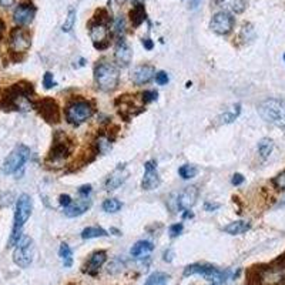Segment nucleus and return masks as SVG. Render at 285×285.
<instances>
[{"instance_id": "cd10ccee", "label": "nucleus", "mask_w": 285, "mask_h": 285, "mask_svg": "<svg viewBox=\"0 0 285 285\" xmlns=\"http://www.w3.org/2000/svg\"><path fill=\"white\" fill-rule=\"evenodd\" d=\"M107 231L100 227H87L81 231V238L83 239H91L99 238V237H107Z\"/></svg>"}, {"instance_id": "5701e85b", "label": "nucleus", "mask_w": 285, "mask_h": 285, "mask_svg": "<svg viewBox=\"0 0 285 285\" xmlns=\"http://www.w3.org/2000/svg\"><path fill=\"white\" fill-rule=\"evenodd\" d=\"M216 3L223 7L224 11L242 13L247 7V0H216Z\"/></svg>"}, {"instance_id": "ddd939ff", "label": "nucleus", "mask_w": 285, "mask_h": 285, "mask_svg": "<svg viewBox=\"0 0 285 285\" xmlns=\"http://www.w3.org/2000/svg\"><path fill=\"white\" fill-rule=\"evenodd\" d=\"M32 45L30 42V36L26 30L23 29H14L11 30L10 39H9V46H10V50L13 53H26L29 50V47Z\"/></svg>"}, {"instance_id": "7ed1b4c3", "label": "nucleus", "mask_w": 285, "mask_h": 285, "mask_svg": "<svg viewBox=\"0 0 285 285\" xmlns=\"http://www.w3.org/2000/svg\"><path fill=\"white\" fill-rule=\"evenodd\" d=\"M118 68L114 66L113 63L102 60L96 64L94 67V81L97 87L103 91H113L118 86Z\"/></svg>"}, {"instance_id": "c03bdc74", "label": "nucleus", "mask_w": 285, "mask_h": 285, "mask_svg": "<svg viewBox=\"0 0 285 285\" xmlns=\"http://www.w3.org/2000/svg\"><path fill=\"white\" fill-rule=\"evenodd\" d=\"M231 182H232V185H241L244 182V175L242 174H234L232 178H231Z\"/></svg>"}, {"instance_id": "9b49d317", "label": "nucleus", "mask_w": 285, "mask_h": 285, "mask_svg": "<svg viewBox=\"0 0 285 285\" xmlns=\"http://www.w3.org/2000/svg\"><path fill=\"white\" fill-rule=\"evenodd\" d=\"M234 23H235V20H234L231 13H228V11H218V13L214 14V17L211 19L210 27H211V30L214 33L224 36V34H228L232 30Z\"/></svg>"}, {"instance_id": "37998d69", "label": "nucleus", "mask_w": 285, "mask_h": 285, "mask_svg": "<svg viewBox=\"0 0 285 285\" xmlns=\"http://www.w3.org/2000/svg\"><path fill=\"white\" fill-rule=\"evenodd\" d=\"M91 193V185H81L79 188V194L83 198H87V195Z\"/></svg>"}, {"instance_id": "bb28decb", "label": "nucleus", "mask_w": 285, "mask_h": 285, "mask_svg": "<svg viewBox=\"0 0 285 285\" xmlns=\"http://www.w3.org/2000/svg\"><path fill=\"white\" fill-rule=\"evenodd\" d=\"M130 17H131V23L133 26H140L141 23L146 20V10L143 4H136L133 7V10L130 11Z\"/></svg>"}, {"instance_id": "0eeeda50", "label": "nucleus", "mask_w": 285, "mask_h": 285, "mask_svg": "<svg viewBox=\"0 0 285 285\" xmlns=\"http://www.w3.org/2000/svg\"><path fill=\"white\" fill-rule=\"evenodd\" d=\"M30 157V150L29 147L19 144L11 150V153L6 157L3 163V172L4 174H14L23 169L26 161Z\"/></svg>"}, {"instance_id": "7c9ffc66", "label": "nucleus", "mask_w": 285, "mask_h": 285, "mask_svg": "<svg viewBox=\"0 0 285 285\" xmlns=\"http://www.w3.org/2000/svg\"><path fill=\"white\" fill-rule=\"evenodd\" d=\"M58 255L61 257V260H63V265L68 268V267H71V264H73V252H71V248L68 247L67 244H61L60 245V250H58Z\"/></svg>"}, {"instance_id": "39448f33", "label": "nucleus", "mask_w": 285, "mask_h": 285, "mask_svg": "<svg viewBox=\"0 0 285 285\" xmlns=\"http://www.w3.org/2000/svg\"><path fill=\"white\" fill-rule=\"evenodd\" d=\"M94 114V107L86 100H74L66 109V118L70 124L80 125Z\"/></svg>"}, {"instance_id": "6e6552de", "label": "nucleus", "mask_w": 285, "mask_h": 285, "mask_svg": "<svg viewBox=\"0 0 285 285\" xmlns=\"http://www.w3.org/2000/svg\"><path fill=\"white\" fill-rule=\"evenodd\" d=\"M34 109L49 124H56L60 121V107L56 100H53L50 97L42 99L34 103Z\"/></svg>"}, {"instance_id": "4be33fe9", "label": "nucleus", "mask_w": 285, "mask_h": 285, "mask_svg": "<svg viewBox=\"0 0 285 285\" xmlns=\"http://www.w3.org/2000/svg\"><path fill=\"white\" fill-rule=\"evenodd\" d=\"M91 201L89 198H83V200H79V201H76V203H71L70 207L67 208H64V214L70 218H73V217H79L81 214H84L89 208H90Z\"/></svg>"}, {"instance_id": "473e14b6", "label": "nucleus", "mask_w": 285, "mask_h": 285, "mask_svg": "<svg viewBox=\"0 0 285 285\" xmlns=\"http://www.w3.org/2000/svg\"><path fill=\"white\" fill-rule=\"evenodd\" d=\"M121 207H123V204H121L118 200H115V198H107V200L103 203V210H104L106 213H112V214L120 211Z\"/></svg>"}, {"instance_id": "f8f14e48", "label": "nucleus", "mask_w": 285, "mask_h": 285, "mask_svg": "<svg viewBox=\"0 0 285 285\" xmlns=\"http://www.w3.org/2000/svg\"><path fill=\"white\" fill-rule=\"evenodd\" d=\"M89 33H90V39L94 43V47L97 50H104L109 47V30H107V24L100 20H94L89 27Z\"/></svg>"}, {"instance_id": "09e8293b", "label": "nucleus", "mask_w": 285, "mask_h": 285, "mask_svg": "<svg viewBox=\"0 0 285 285\" xmlns=\"http://www.w3.org/2000/svg\"><path fill=\"white\" fill-rule=\"evenodd\" d=\"M200 1H201V0H190V6H191V9H197L198 4H200Z\"/></svg>"}, {"instance_id": "f3484780", "label": "nucleus", "mask_w": 285, "mask_h": 285, "mask_svg": "<svg viewBox=\"0 0 285 285\" xmlns=\"http://www.w3.org/2000/svg\"><path fill=\"white\" fill-rule=\"evenodd\" d=\"M198 198V188L195 185H188L182 190L177 197V207L180 210H190L197 203Z\"/></svg>"}, {"instance_id": "2eb2a0df", "label": "nucleus", "mask_w": 285, "mask_h": 285, "mask_svg": "<svg viewBox=\"0 0 285 285\" xmlns=\"http://www.w3.org/2000/svg\"><path fill=\"white\" fill-rule=\"evenodd\" d=\"M258 281L261 285H281L285 281V275L281 268L267 267L258 274Z\"/></svg>"}, {"instance_id": "c85d7f7f", "label": "nucleus", "mask_w": 285, "mask_h": 285, "mask_svg": "<svg viewBox=\"0 0 285 285\" xmlns=\"http://www.w3.org/2000/svg\"><path fill=\"white\" fill-rule=\"evenodd\" d=\"M170 281V275L166 273H154L147 278L144 285H167Z\"/></svg>"}, {"instance_id": "a878e982", "label": "nucleus", "mask_w": 285, "mask_h": 285, "mask_svg": "<svg viewBox=\"0 0 285 285\" xmlns=\"http://www.w3.org/2000/svg\"><path fill=\"white\" fill-rule=\"evenodd\" d=\"M239 113H241V104H235V106H232L231 109H228L227 112H224V113L221 114V115L218 117V120H220L221 124H229V123H232L234 120H237Z\"/></svg>"}, {"instance_id": "6e6d98bb", "label": "nucleus", "mask_w": 285, "mask_h": 285, "mask_svg": "<svg viewBox=\"0 0 285 285\" xmlns=\"http://www.w3.org/2000/svg\"><path fill=\"white\" fill-rule=\"evenodd\" d=\"M211 285H216V284H211Z\"/></svg>"}, {"instance_id": "f704fd0d", "label": "nucleus", "mask_w": 285, "mask_h": 285, "mask_svg": "<svg viewBox=\"0 0 285 285\" xmlns=\"http://www.w3.org/2000/svg\"><path fill=\"white\" fill-rule=\"evenodd\" d=\"M74 23H76V9L70 7V9H68L67 17H66V20L63 23V32H64V33L71 32V29L74 27Z\"/></svg>"}, {"instance_id": "dca6fc26", "label": "nucleus", "mask_w": 285, "mask_h": 285, "mask_svg": "<svg viewBox=\"0 0 285 285\" xmlns=\"http://www.w3.org/2000/svg\"><path fill=\"white\" fill-rule=\"evenodd\" d=\"M154 76H156V68L151 64H140L133 68L130 79L136 86H143V84H147L148 81H151Z\"/></svg>"}, {"instance_id": "4c0bfd02", "label": "nucleus", "mask_w": 285, "mask_h": 285, "mask_svg": "<svg viewBox=\"0 0 285 285\" xmlns=\"http://www.w3.org/2000/svg\"><path fill=\"white\" fill-rule=\"evenodd\" d=\"M157 96H159L157 91H144V93H141V100H143V103H151L154 102V100H157Z\"/></svg>"}, {"instance_id": "f03ea898", "label": "nucleus", "mask_w": 285, "mask_h": 285, "mask_svg": "<svg viewBox=\"0 0 285 285\" xmlns=\"http://www.w3.org/2000/svg\"><path fill=\"white\" fill-rule=\"evenodd\" d=\"M32 210H33V201H32L30 195L22 194L16 201L13 229H11V235L10 239H9V247H14L19 242V239L22 237L23 226L26 224V221L32 216Z\"/></svg>"}, {"instance_id": "8fccbe9b", "label": "nucleus", "mask_w": 285, "mask_h": 285, "mask_svg": "<svg viewBox=\"0 0 285 285\" xmlns=\"http://www.w3.org/2000/svg\"><path fill=\"white\" fill-rule=\"evenodd\" d=\"M182 217H184V218H191V217H193V213H190L188 210H184V214H182Z\"/></svg>"}, {"instance_id": "a19ab883", "label": "nucleus", "mask_w": 285, "mask_h": 285, "mask_svg": "<svg viewBox=\"0 0 285 285\" xmlns=\"http://www.w3.org/2000/svg\"><path fill=\"white\" fill-rule=\"evenodd\" d=\"M156 83L160 84V86H164V84H167L169 83V74L166 73V71H159V73H156Z\"/></svg>"}, {"instance_id": "ea45409f", "label": "nucleus", "mask_w": 285, "mask_h": 285, "mask_svg": "<svg viewBox=\"0 0 285 285\" xmlns=\"http://www.w3.org/2000/svg\"><path fill=\"white\" fill-rule=\"evenodd\" d=\"M169 232H170L171 238H175V237H178V235H180V234L182 232V224L181 223H178V224H172V226L169 228Z\"/></svg>"}, {"instance_id": "b1692460", "label": "nucleus", "mask_w": 285, "mask_h": 285, "mask_svg": "<svg viewBox=\"0 0 285 285\" xmlns=\"http://www.w3.org/2000/svg\"><path fill=\"white\" fill-rule=\"evenodd\" d=\"M251 228L250 223L247 221H234V223H229L228 226L223 228L224 232L227 234H231V235H239V234H244L247 232Z\"/></svg>"}, {"instance_id": "393cba45", "label": "nucleus", "mask_w": 285, "mask_h": 285, "mask_svg": "<svg viewBox=\"0 0 285 285\" xmlns=\"http://www.w3.org/2000/svg\"><path fill=\"white\" fill-rule=\"evenodd\" d=\"M153 244L150 242V241H138L136 242L134 245H133V248H131V255L133 257H136V258H140V257H144V255H148L151 251H153Z\"/></svg>"}, {"instance_id": "aec40b11", "label": "nucleus", "mask_w": 285, "mask_h": 285, "mask_svg": "<svg viewBox=\"0 0 285 285\" xmlns=\"http://www.w3.org/2000/svg\"><path fill=\"white\" fill-rule=\"evenodd\" d=\"M127 177H128V171L125 169V166H118V167L109 175V178H107V181H106V190H109V191L117 190L121 184H124Z\"/></svg>"}, {"instance_id": "72a5a7b5", "label": "nucleus", "mask_w": 285, "mask_h": 285, "mask_svg": "<svg viewBox=\"0 0 285 285\" xmlns=\"http://www.w3.org/2000/svg\"><path fill=\"white\" fill-rule=\"evenodd\" d=\"M198 169L195 166H190V164H184L178 169V174L181 175L184 180H188V178H193L197 175Z\"/></svg>"}, {"instance_id": "c756f323", "label": "nucleus", "mask_w": 285, "mask_h": 285, "mask_svg": "<svg viewBox=\"0 0 285 285\" xmlns=\"http://www.w3.org/2000/svg\"><path fill=\"white\" fill-rule=\"evenodd\" d=\"M274 150V141L271 138H262L258 143V153L262 159H268Z\"/></svg>"}, {"instance_id": "49530a36", "label": "nucleus", "mask_w": 285, "mask_h": 285, "mask_svg": "<svg viewBox=\"0 0 285 285\" xmlns=\"http://www.w3.org/2000/svg\"><path fill=\"white\" fill-rule=\"evenodd\" d=\"M14 4V0H0V6L1 7H10Z\"/></svg>"}, {"instance_id": "a211bd4d", "label": "nucleus", "mask_w": 285, "mask_h": 285, "mask_svg": "<svg viewBox=\"0 0 285 285\" xmlns=\"http://www.w3.org/2000/svg\"><path fill=\"white\" fill-rule=\"evenodd\" d=\"M114 58H115L117 64L121 67H127L131 63L133 52L124 39H118V42L115 45V50H114Z\"/></svg>"}, {"instance_id": "603ef678", "label": "nucleus", "mask_w": 285, "mask_h": 285, "mask_svg": "<svg viewBox=\"0 0 285 285\" xmlns=\"http://www.w3.org/2000/svg\"><path fill=\"white\" fill-rule=\"evenodd\" d=\"M3 29H4V23H3V20H0V36L3 33Z\"/></svg>"}, {"instance_id": "de8ad7c7", "label": "nucleus", "mask_w": 285, "mask_h": 285, "mask_svg": "<svg viewBox=\"0 0 285 285\" xmlns=\"http://www.w3.org/2000/svg\"><path fill=\"white\" fill-rule=\"evenodd\" d=\"M143 46H144V47H146L147 50H151V49L154 47V45H153V42H151L150 39H144V40H143Z\"/></svg>"}, {"instance_id": "9d476101", "label": "nucleus", "mask_w": 285, "mask_h": 285, "mask_svg": "<svg viewBox=\"0 0 285 285\" xmlns=\"http://www.w3.org/2000/svg\"><path fill=\"white\" fill-rule=\"evenodd\" d=\"M71 153V141L68 140L67 136L61 131H57L53 138V146L49 153V160L52 161H58V160L66 159Z\"/></svg>"}, {"instance_id": "3c124183", "label": "nucleus", "mask_w": 285, "mask_h": 285, "mask_svg": "<svg viewBox=\"0 0 285 285\" xmlns=\"http://www.w3.org/2000/svg\"><path fill=\"white\" fill-rule=\"evenodd\" d=\"M110 232H114V235H120V234H121L117 228H112V229H110Z\"/></svg>"}, {"instance_id": "c9c22d12", "label": "nucleus", "mask_w": 285, "mask_h": 285, "mask_svg": "<svg viewBox=\"0 0 285 285\" xmlns=\"http://www.w3.org/2000/svg\"><path fill=\"white\" fill-rule=\"evenodd\" d=\"M124 29H125V22L123 17H118L115 23H114V34L118 36L121 39V36L124 34Z\"/></svg>"}, {"instance_id": "f257e3e1", "label": "nucleus", "mask_w": 285, "mask_h": 285, "mask_svg": "<svg viewBox=\"0 0 285 285\" xmlns=\"http://www.w3.org/2000/svg\"><path fill=\"white\" fill-rule=\"evenodd\" d=\"M33 96V84L29 81H19L0 94V109L4 112H27L34 107Z\"/></svg>"}, {"instance_id": "1a4fd4ad", "label": "nucleus", "mask_w": 285, "mask_h": 285, "mask_svg": "<svg viewBox=\"0 0 285 285\" xmlns=\"http://www.w3.org/2000/svg\"><path fill=\"white\" fill-rule=\"evenodd\" d=\"M194 274L203 275L207 280H218V281H221V283H226L229 273H228V271L221 273L218 268L210 265V264H193V265H188V267L184 270V275H185V277L194 275Z\"/></svg>"}, {"instance_id": "6ab92c4d", "label": "nucleus", "mask_w": 285, "mask_h": 285, "mask_svg": "<svg viewBox=\"0 0 285 285\" xmlns=\"http://www.w3.org/2000/svg\"><path fill=\"white\" fill-rule=\"evenodd\" d=\"M36 9L32 4H20L16 7V10L13 13V20L17 23L19 26H26L29 23H32Z\"/></svg>"}, {"instance_id": "423d86ee", "label": "nucleus", "mask_w": 285, "mask_h": 285, "mask_svg": "<svg viewBox=\"0 0 285 285\" xmlns=\"http://www.w3.org/2000/svg\"><path fill=\"white\" fill-rule=\"evenodd\" d=\"M34 258V242L33 239L27 235H22L19 242L14 245L13 261L20 268H27Z\"/></svg>"}, {"instance_id": "864d4df0", "label": "nucleus", "mask_w": 285, "mask_h": 285, "mask_svg": "<svg viewBox=\"0 0 285 285\" xmlns=\"http://www.w3.org/2000/svg\"><path fill=\"white\" fill-rule=\"evenodd\" d=\"M118 3H123V1H125V0H117Z\"/></svg>"}, {"instance_id": "2f4dec72", "label": "nucleus", "mask_w": 285, "mask_h": 285, "mask_svg": "<svg viewBox=\"0 0 285 285\" xmlns=\"http://www.w3.org/2000/svg\"><path fill=\"white\" fill-rule=\"evenodd\" d=\"M96 148H97V153H100V154L107 153V151L112 148V140L107 136L102 134V136L96 140Z\"/></svg>"}, {"instance_id": "a18cd8bd", "label": "nucleus", "mask_w": 285, "mask_h": 285, "mask_svg": "<svg viewBox=\"0 0 285 285\" xmlns=\"http://www.w3.org/2000/svg\"><path fill=\"white\" fill-rule=\"evenodd\" d=\"M204 208L205 211H214V210H217V208H220V204H217V203H205L204 204Z\"/></svg>"}, {"instance_id": "4468645a", "label": "nucleus", "mask_w": 285, "mask_h": 285, "mask_svg": "<svg viewBox=\"0 0 285 285\" xmlns=\"http://www.w3.org/2000/svg\"><path fill=\"white\" fill-rule=\"evenodd\" d=\"M160 182L161 180H160L159 171H157V164H156V161L150 160L144 164V177L141 181V187L147 191H151V190L159 188Z\"/></svg>"}, {"instance_id": "e433bc0d", "label": "nucleus", "mask_w": 285, "mask_h": 285, "mask_svg": "<svg viewBox=\"0 0 285 285\" xmlns=\"http://www.w3.org/2000/svg\"><path fill=\"white\" fill-rule=\"evenodd\" d=\"M273 184L278 188V190L285 191V170L283 171V172H280V174L274 178Z\"/></svg>"}, {"instance_id": "412c9836", "label": "nucleus", "mask_w": 285, "mask_h": 285, "mask_svg": "<svg viewBox=\"0 0 285 285\" xmlns=\"http://www.w3.org/2000/svg\"><path fill=\"white\" fill-rule=\"evenodd\" d=\"M106 260H107L106 251H96L94 254H91L89 262H87V273L90 275H96L102 268L103 264L106 262Z\"/></svg>"}, {"instance_id": "79ce46f5", "label": "nucleus", "mask_w": 285, "mask_h": 285, "mask_svg": "<svg viewBox=\"0 0 285 285\" xmlns=\"http://www.w3.org/2000/svg\"><path fill=\"white\" fill-rule=\"evenodd\" d=\"M58 203H60V205H61L63 208H67V207L71 205L73 200H71V197L67 195V194H61V195H60V198H58Z\"/></svg>"}, {"instance_id": "5fc2aeb1", "label": "nucleus", "mask_w": 285, "mask_h": 285, "mask_svg": "<svg viewBox=\"0 0 285 285\" xmlns=\"http://www.w3.org/2000/svg\"><path fill=\"white\" fill-rule=\"evenodd\" d=\"M284 61H285V55H284Z\"/></svg>"}, {"instance_id": "58836bf2", "label": "nucleus", "mask_w": 285, "mask_h": 285, "mask_svg": "<svg viewBox=\"0 0 285 285\" xmlns=\"http://www.w3.org/2000/svg\"><path fill=\"white\" fill-rule=\"evenodd\" d=\"M43 86H45V89H47V90L56 86L55 79H53V74H52L50 71H47L45 74V77H43Z\"/></svg>"}, {"instance_id": "20e7f679", "label": "nucleus", "mask_w": 285, "mask_h": 285, "mask_svg": "<svg viewBox=\"0 0 285 285\" xmlns=\"http://www.w3.org/2000/svg\"><path fill=\"white\" fill-rule=\"evenodd\" d=\"M258 114L270 124L285 128V100L268 99L258 106Z\"/></svg>"}]
</instances>
